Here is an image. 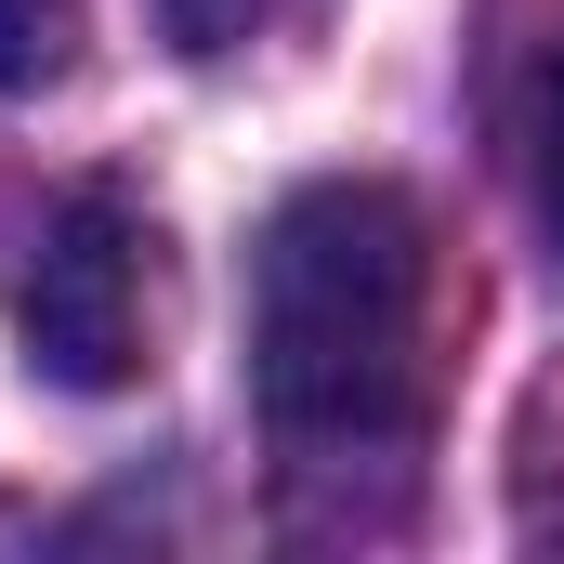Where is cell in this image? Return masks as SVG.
<instances>
[{
	"label": "cell",
	"instance_id": "obj_1",
	"mask_svg": "<svg viewBox=\"0 0 564 564\" xmlns=\"http://www.w3.org/2000/svg\"><path fill=\"white\" fill-rule=\"evenodd\" d=\"M433 341H446V263L421 197L328 171L276 197L250 237V408L302 512L394 499L433 433Z\"/></svg>",
	"mask_w": 564,
	"mask_h": 564
},
{
	"label": "cell",
	"instance_id": "obj_5",
	"mask_svg": "<svg viewBox=\"0 0 564 564\" xmlns=\"http://www.w3.org/2000/svg\"><path fill=\"white\" fill-rule=\"evenodd\" d=\"M525 171H539V224H552V263H564V53L525 93Z\"/></svg>",
	"mask_w": 564,
	"mask_h": 564
},
{
	"label": "cell",
	"instance_id": "obj_4",
	"mask_svg": "<svg viewBox=\"0 0 564 564\" xmlns=\"http://www.w3.org/2000/svg\"><path fill=\"white\" fill-rule=\"evenodd\" d=\"M158 13H171L184 53H250V40H276L302 0H158Z\"/></svg>",
	"mask_w": 564,
	"mask_h": 564
},
{
	"label": "cell",
	"instance_id": "obj_6",
	"mask_svg": "<svg viewBox=\"0 0 564 564\" xmlns=\"http://www.w3.org/2000/svg\"><path fill=\"white\" fill-rule=\"evenodd\" d=\"M525 525H539V539H564V459H539V473H525Z\"/></svg>",
	"mask_w": 564,
	"mask_h": 564
},
{
	"label": "cell",
	"instance_id": "obj_3",
	"mask_svg": "<svg viewBox=\"0 0 564 564\" xmlns=\"http://www.w3.org/2000/svg\"><path fill=\"white\" fill-rule=\"evenodd\" d=\"M66 53H79V0H0V93L66 79Z\"/></svg>",
	"mask_w": 564,
	"mask_h": 564
},
{
	"label": "cell",
	"instance_id": "obj_2",
	"mask_svg": "<svg viewBox=\"0 0 564 564\" xmlns=\"http://www.w3.org/2000/svg\"><path fill=\"white\" fill-rule=\"evenodd\" d=\"M26 355L40 381L66 394H119L144 368V210L79 184L53 224H40V263H26Z\"/></svg>",
	"mask_w": 564,
	"mask_h": 564
}]
</instances>
